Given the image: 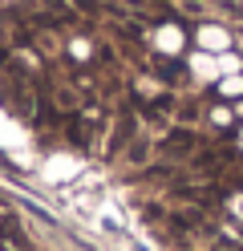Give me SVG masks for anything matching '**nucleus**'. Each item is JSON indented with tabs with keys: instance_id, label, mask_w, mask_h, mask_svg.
Listing matches in <instances>:
<instances>
[{
	"instance_id": "f257e3e1",
	"label": "nucleus",
	"mask_w": 243,
	"mask_h": 251,
	"mask_svg": "<svg viewBox=\"0 0 243 251\" xmlns=\"http://www.w3.org/2000/svg\"><path fill=\"white\" fill-rule=\"evenodd\" d=\"M203 150H207L203 134L187 130V126H174V130H166V134L158 138V154H166V158H187V162H194Z\"/></svg>"
},
{
	"instance_id": "f03ea898",
	"label": "nucleus",
	"mask_w": 243,
	"mask_h": 251,
	"mask_svg": "<svg viewBox=\"0 0 243 251\" xmlns=\"http://www.w3.org/2000/svg\"><path fill=\"white\" fill-rule=\"evenodd\" d=\"M154 154H158V142H150V138H130L126 142V154H122V162L126 166H134V170H146L154 162Z\"/></svg>"
}]
</instances>
